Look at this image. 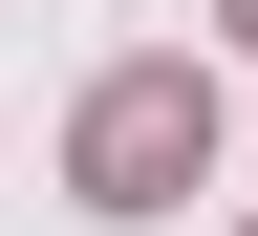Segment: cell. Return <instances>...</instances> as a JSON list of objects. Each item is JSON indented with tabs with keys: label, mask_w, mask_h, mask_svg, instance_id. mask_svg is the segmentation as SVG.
Masks as SVG:
<instances>
[{
	"label": "cell",
	"mask_w": 258,
	"mask_h": 236,
	"mask_svg": "<svg viewBox=\"0 0 258 236\" xmlns=\"http://www.w3.org/2000/svg\"><path fill=\"white\" fill-rule=\"evenodd\" d=\"M64 172H86V215H172V193L215 172V86H194V64H108L86 129H64Z\"/></svg>",
	"instance_id": "obj_1"
},
{
	"label": "cell",
	"mask_w": 258,
	"mask_h": 236,
	"mask_svg": "<svg viewBox=\"0 0 258 236\" xmlns=\"http://www.w3.org/2000/svg\"><path fill=\"white\" fill-rule=\"evenodd\" d=\"M237 43H258V0H237Z\"/></svg>",
	"instance_id": "obj_2"
}]
</instances>
